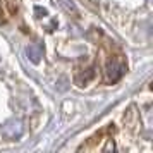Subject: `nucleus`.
I'll use <instances>...</instances> for the list:
<instances>
[{
  "label": "nucleus",
  "mask_w": 153,
  "mask_h": 153,
  "mask_svg": "<svg viewBox=\"0 0 153 153\" xmlns=\"http://www.w3.org/2000/svg\"><path fill=\"white\" fill-rule=\"evenodd\" d=\"M22 134V126L19 120H9L0 127V136L5 139H17Z\"/></svg>",
  "instance_id": "f257e3e1"
},
{
  "label": "nucleus",
  "mask_w": 153,
  "mask_h": 153,
  "mask_svg": "<svg viewBox=\"0 0 153 153\" xmlns=\"http://www.w3.org/2000/svg\"><path fill=\"white\" fill-rule=\"evenodd\" d=\"M28 57L31 59V62H40V59L43 57V45L42 43H35L28 47Z\"/></svg>",
  "instance_id": "f03ea898"
},
{
  "label": "nucleus",
  "mask_w": 153,
  "mask_h": 153,
  "mask_svg": "<svg viewBox=\"0 0 153 153\" xmlns=\"http://www.w3.org/2000/svg\"><path fill=\"white\" fill-rule=\"evenodd\" d=\"M122 72H124V65H122V64H119V65H110V67H108V71H107L108 79H112V81L119 79V77L122 76Z\"/></svg>",
  "instance_id": "7ed1b4c3"
}]
</instances>
